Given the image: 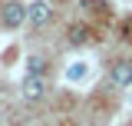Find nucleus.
Wrapping results in <instances>:
<instances>
[{
    "label": "nucleus",
    "mask_w": 132,
    "mask_h": 126,
    "mask_svg": "<svg viewBox=\"0 0 132 126\" xmlns=\"http://www.w3.org/2000/svg\"><path fill=\"white\" fill-rule=\"evenodd\" d=\"M27 20H30L33 27H46L50 20H53V10H50L46 0H33L30 7H27Z\"/></svg>",
    "instance_id": "obj_1"
},
{
    "label": "nucleus",
    "mask_w": 132,
    "mask_h": 126,
    "mask_svg": "<svg viewBox=\"0 0 132 126\" xmlns=\"http://www.w3.org/2000/svg\"><path fill=\"white\" fill-rule=\"evenodd\" d=\"M109 83L112 86H129L132 83V60H116L109 70Z\"/></svg>",
    "instance_id": "obj_2"
},
{
    "label": "nucleus",
    "mask_w": 132,
    "mask_h": 126,
    "mask_svg": "<svg viewBox=\"0 0 132 126\" xmlns=\"http://www.w3.org/2000/svg\"><path fill=\"white\" fill-rule=\"evenodd\" d=\"M43 93H46L43 73H27V80H23V96H27V100H40Z\"/></svg>",
    "instance_id": "obj_3"
},
{
    "label": "nucleus",
    "mask_w": 132,
    "mask_h": 126,
    "mask_svg": "<svg viewBox=\"0 0 132 126\" xmlns=\"http://www.w3.org/2000/svg\"><path fill=\"white\" fill-rule=\"evenodd\" d=\"M23 20H27V7H23V3H16V0H10V3L3 7V23L13 30V27L23 23Z\"/></svg>",
    "instance_id": "obj_4"
},
{
    "label": "nucleus",
    "mask_w": 132,
    "mask_h": 126,
    "mask_svg": "<svg viewBox=\"0 0 132 126\" xmlns=\"http://www.w3.org/2000/svg\"><path fill=\"white\" fill-rule=\"evenodd\" d=\"M69 43H73V47H82V43H89V27H82V23L69 27Z\"/></svg>",
    "instance_id": "obj_5"
},
{
    "label": "nucleus",
    "mask_w": 132,
    "mask_h": 126,
    "mask_svg": "<svg viewBox=\"0 0 132 126\" xmlns=\"http://www.w3.org/2000/svg\"><path fill=\"white\" fill-rule=\"evenodd\" d=\"M43 66H46L43 57H33V60H30V73H43Z\"/></svg>",
    "instance_id": "obj_6"
},
{
    "label": "nucleus",
    "mask_w": 132,
    "mask_h": 126,
    "mask_svg": "<svg viewBox=\"0 0 132 126\" xmlns=\"http://www.w3.org/2000/svg\"><path fill=\"white\" fill-rule=\"evenodd\" d=\"M82 73H86V66H82V63H76V66H73V70H69V80H79Z\"/></svg>",
    "instance_id": "obj_7"
},
{
    "label": "nucleus",
    "mask_w": 132,
    "mask_h": 126,
    "mask_svg": "<svg viewBox=\"0 0 132 126\" xmlns=\"http://www.w3.org/2000/svg\"><path fill=\"white\" fill-rule=\"evenodd\" d=\"M126 126H132V123H126Z\"/></svg>",
    "instance_id": "obj_8"
}]
</instances>
